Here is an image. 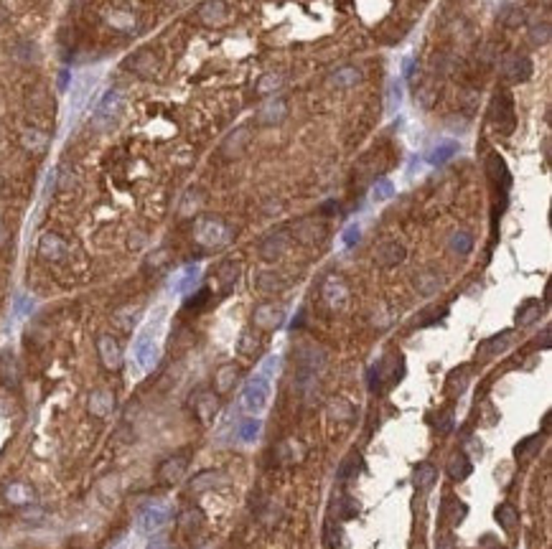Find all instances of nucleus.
<instances>
[{
    "instance_id": "obj_1",
    "label": "nucleus",
    "mask_w": 552,
    "mask_h": 549,
    "mask_svg": "<svg viewBox=\"0 0 552 549\" xmlns=\"http://www.w3.org/2000/svg\"><path fill=\"white\" fill-rule=\"evenodd\" d=\"M270 402V379H265V376H252L250 382H247V387H244L242 391V405L247 412H262V409L268 407Z\"/></svg>"
},
{
    "instance_id": "obj_2",
    "label": "nucleus",
    "mask_w": 552,
    "mask_h": 549,
    "mask_svg": "<svg viewBox=\"0 0 552 549\" xmlns=\"http://www.w3.org/2000/svg\"><path fill=\"white\" fill-rule=\"evenodd\" d=\"M493 125L502 135H509L517 125L514 120V100H511L509 92H496V100H493Z\"/></svg>"
},
{
    "instance_id": "obj_3",
    "label": "nucleus",
    "mask_w": 552,
    "mask_h": 549,
    "mask_svg": "<svg viewBox=\"0 0 552 549\" xmlns=\"http://www.w3.org/2000/svg\"><path fill=\"white\" fill-rule=\"evenodd\" d=\"M229 239V232L226 226L219 222V219H199L196 222V241L204 244V247H219Z\"/></svg>"
},
{
    "instance_id": "obj_4",
    "label": "nucleus",
    "mask_w": 552,
    "mask_h": 549,
    "mask_svg": "<svg viewBox=\"0 0 552 549\" xmlns=\"http://www.w3.org/2000/svg\"><path fill=\"white\" fill-rule=\"evenodd\" d=\"M97 351H100V358L105 369H120L123 364V351H120V343L109 336V333H102L100 338H97Z\"/></svg>"
},
{
    "instance_id": "obj_5",
    "label": "nucleus",
    "mask_w": 552,
    "mask_h": 549,
    "mask_svg": "<svg viewBox=\"0 0 552 549\" xmlns=\"http://www.w3.org/2000/svg\"><path fill=\"white\" fill-rule=\"evenodd\" d=\"M120 109H123V94L120 92H109L107 97L100 102V107L94 112V125H109L112 120H118Z\"/></svg>"
},
{
    "instance_id": "obj_6",
    "label": "nucleus",
    "mask_w": 552,
    "mask_h": 549,
    "mask_svg": "<svg viewBox=\"0 0 552 549\" xmlns=\"http://www.w3.org/2000/svg\"><path fill=\"white\" fill-rule=\"evenodd\" d=\"M156 358H158V343L151 333H142L135 343V361L140 364V369H151L156 364Z\"/></svg>"
},
{
    "instance_id": "obj_7",
    "label": "nucleus",
    "mask_w": 552,
    "mask_h": 549,
    "mask_svg": "<svg viewBox=\"0 0 552 549\" xmlns=\"http://www.w3.org/2000/svg\"><path fill=\"white\" fill-rule=\"evenodd\" d=\"M285 115H288L285 102L280 97H268V100L262 102V107L257 109V122L259 125H275Z\"/></svg>"
},
{
    "instance_id": "obj_8",
    "label": "nucleus",
    "mask_w": 552,
    "mask_h": 549,
    "mask_svg": "<svg viewBox=\"0 0 552 549\" xmlns=\"http://www.w3.org/2000/svg\"><path fill=\"white\" fill-rule=\"evenodd\" d=\"M285 321V313L280 305H273V303H265V305H259V308H255V325L257 328H265V331H270V328H277V325Z\"/></svg>"
},
{
    "instance_id": "obj_9",
    "label": "nucleus",
    "mask_w": 552,
    "mask_h": 549,
    "mask_svg": "<svg viewBox=\"0 0 552 549\" xmlns=\"http://www.w3.org/2000/svg\"><path fill=\"white\" fill-rule=\"evenodd\" d=\"M186 466H189V458L186 455H173V458H168V460H163L158 468L160 483H168V486H171V483L181 481Z\"/></svg>"
},
{
    "instance_id": "obj_10",
    "label": "nucleus",
    "mask_w": 552,
    "mask_h": 549,
    "mask_svg": "<svg viewBox=\"0 0 552 549\" xmlns=\"http://www.w3.org/2000/svg\"><path fill=\"white\" fill-rule=\"evenodd\" d=\"M39 252H41V257L59 262L67 257V241L61 239L59 234H43L39 241Z\"/></svg>"
},
{
    "instance_id": "obj_11",
    "label": "nucleus",
    "mask_w": 552,
    "mask_h": 549,
    "mask_svg": "<svg viewBox=\"0 0 552 549\" xmlns=\"http://www.w3.org/2000/svg\"><path fill=\"white\" fill-rule=\"evenodd\" d=\"M349 298V288L343 283L341 277H328L323 283V300H326L331 308H341L343 303Z\"/></svg>"
},
{
    "instance_id": "obj_12",
    "label": "nucleus",
    "mask_w": 552,
    "mask_h": 549,
    "mask_svg": "<svg viewBox=\"0 0 552 549\" xmlns=\"http://www.w3.org/2000/svg\"><path fill=\"white\" fill-rule=\"evenodd\" d=\"M504 74L514 82H527L532 76V61L527 56H509L504 61Z\"/></svg>"
},
{
    "instance_id": "obj_13",
    "label": "nucleus",
    "mask_w": 552,
    "mask_h": 549,
    "mask_svg": "<svg viewBox=\"0 0 552 549\" xmlns=\"http://www.w3.org/2000/svg\"><path fill=\"white\" fill-rule=\"evenodd\" d=\"M166 521H168V511H166V508H160V506L145 508V511L140 514V529L145 534L160 532V529L166 526Z\"/></svg>"
},
{
    "instance_id": "obj_14",
    "label": "nucleus",
    "mask_w": 552,
    "mask_h": 549,
    "mask_svg": "<svg viewBox=\"0 0 552 549\" xmlns=\"http://www.w3.org/2000/svg\"><path fill=\"white\" fill-rule=\"evenodd\" d=\"M115 407V394L109 389H94L89 394V412L94 417H107Z\"/></svg>"
},
{
    "instance_id": "obj_15",
    "label": "nucleus",
    "mask_w": 552,
    "mask_h": 549,
    "mask_svg": "<svg viewBox=\"0 0 552 549\" xmlns=\"http://www.w3.org/2000/svg\"><path fill=\"white\" fill-rule=\"evenodd\" d=\"M405 255H407V252H405L402 244H397V241H387V244H382V247L374 252V259L382 267H392V265H400L402 259H405Z\"/></svg>"
},
{
    "instance_id": "obj_16",
    "label": "nucleus",
    "mask_w": 552,
    "mask_h": 549,
    "mask_svg": "<svg viewBox=\"0 0 552 549\" xmlns=\"http://www.w3.org/2000/svg\"><path fill=\"white\" fill-rule=\"evenodd\" d=\"M486 171H489V175H491L493 183H502L504 189H509L511 175H509V171H507V163H504L502 155L491 153V155H489V160H486Z\"/></svg>"
},
{
    "instance_id": "obj_17",
    "label": "nucleus",
    "mask_w": 552,
    "mask_h": 549,
    "mask_svg": "<svg viewBox=\"0 0 552 549\" xmlns=\"http://www.w3.org/2000/svg\"><path fill=\"white\" fill-rule=\"evenodd\" d=\"M199 16L204 23L209 25H217L222 23L226 18V8H224V0H206L204 6L199 8Z\"/></svg>"
},
{
    "instance_id": "obj_18",
    "label": "nucleus",
    "mask_w": 552,
    "mask_h": 549,
    "mask_svg": "<svg viewBox=\"0 0 552 549\" xmlns=\"http://www.w3.org/2000/svg\"><path fill=\"white\" fill-rule=\"evenodd\" d=\"M285 247H288V237H285V234L268 237V239L262 241V247H259V257L268 259V262H273V259H277L280 255H283Z\"/></svg>"
},
{
    "instance_id": "obj_19",
    "label": "nucleus",
    "mask_w": 552,
    "mask_h": 549,
    "mask_svg": "<svg viewBox=\"0 0 552 549\" xmlns=\"http://www.w3.org/2000/svg\"><path fill=\"white\" fill-rule=\"evenodd\" d=\"M458 150H460V145L456 140H445V142H440L435 150L427 153V163H430V166H443V163H448Z\"/></svg>"
},
{
    "instance_id": "obj_20",
    "label": "nucleus",
    "mask_w": 552,
    "mask_h": 549,
    "mask_svg": "<svg viewBox=\"0 0 552 549\" xmlns=\"http://www.w3.org/2000/svg\"><path fill=\"white\" fill-rule=\"evenodd\" d=\"M6 499L16 506H23V504H31L34 501V488L28 483H10L6 488Z\"/></svg>"
},
{
    "instance_id": "obj_21",
    "label": "nucleus",
    "mask_w": 552,
    "mask_h": 549,
    "mask_svg": "<svg viewBox=\"0 0 552 549\" xmlns=\"http://www.w3.org/2000/svg\"><path fill=\"white\" fill-rule=\"evenodd\" d=\"M255 285H257V290H262V292H275V290H283L285 280H283V274L273 272V270H265V272H257Z\"/></svg>"
},
{
    "instance_id": "obj_22",
    "label": "nucleus",
    "mask_w": 552,
    "mask_h": 549,
    "mask_svg": "<svg viewBox=\"0 0 552 549\" xmlns=\"http://www.w3.org/2000/svg\"><path fill=\"white\" fill-rule=\"evenodd\" d=\"M471 473V460L466 453H456V455L448 460V475H451L453 481H463V478H469Z\"/></svg>"
},
{
    "instance_id": "obj_23",
    "label": "nucleus",
    "mask_w": 552,
    "mask_h": 549,
    "mask_svg": "<svg viewBox=\"0 0 552 549\" xmlns=\"http://www.w3.org/2000/svg\"><path fill=\"white\" fill-rule=\"evenodd\" d=\"M359 76H361V72L357 67H341L331 74L328 82L334 84V87H354V84L359 82Z\"/></svg>"
},
{
    "instance_id": "obj_24",
    "label": "nucleus",
    "mask_w": 552,
    "mask_h": 549,
    "mask_svg": "<svg viewBox=\"0 0 552 549\" xmlns=\"http://www.w3.org/2000/svg\"><path fill=\"white\" fill-rule=\"evenodd\" d=\"M235 379H237V366L224 364L217 372V376H214V387H217V391L224 394V391H229L232 387H235Z\"/></svg>"
},
{
    "instance_id": "obj_25",
    "label": "nucleus",
    "mask_w": 552,
    "mask_h": 549,
    "mask_svg": "<svg viewBox=\"0 0 552 549\" xmlns=\"http://www.w3.org/2000/svg\"><path fill=\"white\" fill-rule=\"evenodd\" d=\"M496 521H499L502 529L511 532V529H517V524H519V511L511 506V504H502V506L496 508Z\"/></svg>"
},
{
    "instance_id": "obj_26",
    "label": "nucleus",
    "mask_w": 552,
    "mask_h": 549,
    "mask_svg": "<svg viewBox=\"0 0 552 549\" xmlns=\"http://www.w3.org/2000/svg\"><path fill=\"white\" fill-rule=\"evenodd\" d=\"M542 448V435H532L527 440H522L517 445V460L519 463H527L529 458L537 455V450Z\"/></svg>"
},
{
    "instance_id": "obj_27",
    "label": "nucleus",
    "mask_w": 552,
    "mask_h": 549,
    "mask_svg": "<svg viewBox=\"0 0 552 549\" xmlns=\"http://www.w3.org/2000/svg\"><path fill=\"white\" fill-rule=\"evenodd\" d=\"M435 475H438V471H435L433 463H420L415 468V486H418L420 491H427L435 483Z\"/></svg>"
},
{
    "instance_id": "obj_28",
    "label": "nucleus",
    "mask_w": 552,
    "mask_h": 549,
    "mask_svg": "<svg viewBox=\"0 0 552 549\" xmlns=\"http://www.w3.org/2000/svg\"><path fill=\"white\" fill-rule=\"evenodd\" d=\"M328 415L334 417L336 422H352L354 407L346 400H331L328 402Z\"/></svg>"
},
{
    "instance_id": "obj_29",
    "label": "nucleus",
    "mask_w": 552,
    "mask_h": 549,
    "mask_svg": "<svg viewBox=\"0 0 552 549\" xmlns=\"http://www.w3.org/2000/svg\"><path fill=\"white\" fill-rule=\"evenodd\" d=\"M280 458H283L285 463H298L303 458V445L298 440H285L280 445Z\"/></svg>"
},
{
    "instance_id": "obj_30",
    "label": "nucleus",
    "mask_w": 552,
    "mask_h": 549,
    "mask_svg": "<svg viewBox=\"0 0 552 549\" xmlns=\"http://www.w3.org/2000/svg\"><path fill=\"white\" fill-rule=\"evenodd\" d=\"M471 247H474V237L469 232H456L451 237V250L456 255H469Z\"/></svg>"
},
{
    "instance_id": "obj_31",
    "label": "nucleus",
    "mask_w": 552,
    "mask_h": 549,
    "mask_svg": "<svg viewBox=\"0 0 552 549\" xmlns=\"http://www.w3.org/2000/svg\"><path fill=\"white\" fill-rule=\"evenodd\" d=\"M196 412H199V417L204 422H209L211 417L217 415V400H214V394H201Z\"/></svg>"
},
{
    "instance_id": "obj_32",
    "label": "nucleus",
    "mask_w": 552,
    "mask_h": 549,
    "mask_svg": "<svg viewBox=\"0 0 552 549\" xmlns=\"http://www.w3.org/2000/svg\"><path fill=\"white\" fill-rule=\"evenodd\" d=\"M394 196V183L387 181V178H382V181L374 183V189H372V199L376 201V204H382V201H390Z\"/></svg>"
},
{
    "instance_id": "obj_33",
    "label": "nucleus",
    "mask_w": 552,
    "mask_h": 549,
    "mask_svg": "<svg viewBox=\"0 0 552 549\" xmlns=\"http://www.w3.org/2000/svg\"><path fill=\"white\" fill-rule=\"evenodd\" d=\"M259 430H262L259 420H244V422L240 424V440H242V442H255L259 438Z\"/></svg>"
},
{
    "instance_id": "obj_34",
    "label": "nucleus",
    "mask_w": 552,
    "mask_h": 549,
    "mask_svg": "<svg viewBox=\"0 0 552 549\" xmlns=\"http://www.w3.org/2000/svg\"><path fill=\"white\" fill-rule=\"evenodd\" d=\"M466 384H469V372L460 369V372H453L451 374V379H448V389H451V394H463Z\"/></svg>"
},
{
    "instance_id": "obj_35",
    "label": "nucleus",
    "mask_w": 552,
    "mask_h": 549,
    "mask_svg": "<svg viewBox=\"0 0 552 549\" xmlns=\"http://www.w3.org/2000/svg\"><path fill=\"white\" fill-rule=\"evenodd\" d=\"M283 84V79L277 74H265L262 79H259V84H257V92L259 94H275V89Z\"/></svg>"
},
{
    "instance_id": "obj_36",
    "label": "nucleus",
    "mask_w": 552,
    "mask_h": 549,
    "mask_svg": "<svg viewBox=\"0 0 552 549\" xmlns=\"http://www.w3.org/2000/svg\"><path fill=\"white\" fill-rule=\"evenodd\" d=\"M438 285H440V280H438V274H420L418 277V288L423 295H430V292L438 290Z\"/></svg>"
},
{
    "instance_id": "obj_37",
    "label": "nucleus",
    "mask_w": 552,
    "mask_h": 549,
    "mask_svg": "<svg viewBox=\"0 0 552 549\" xmlns=\"http://www.w3.org/2000/svg\"><path fill=\"white\" fill-rule=\"evenodd\" d=\"M540 313H542V305H540V303H527V308L517 316L519 325H529L537 316H540Z\"/></svg>"
},
{
    "instance_id": "obj_38",
    "label": "nucleus",
    "mask_w": 552,
    "mask_h": 549,
    "mask_svg": "<svg viewBox=\"0 0 552 549\" xmlns=\"http://www.w3.org/2000/svg\"><path fill=\"white\" fill-rule=\"evenodd\" d=\"M511 341V333H502V336H496V338H491V341L486 343V354H502L507 346H509Z\"/></svg>"
},
{
    "instance_id": "obj_39",
    "label": "nucleus",
    "mask_w": 552,
    "mask_h": 549,
    "mask_svg": "<svg viewBox=\"0 0 552 549\" xmlns=\"http://www.w3.org/2000/svg\"><path fill=\"white\" fill-rule=\"evenodd\" d=\"M23 142H25V148H31V150H43V145H46V135L43 133H39V130H28L25 133V138H23Z\"/></svg>"
},
{
    "instance_id": "obj_40",
    "label": "nucleus",
    "mask_w": 552,
    "mask_h": 549,
    "mask_svg": "<svg viewBox=\"0 0 552 549\" xmlns=\"http://www.w3.org/2000/svg\"><path fill=\"white\" fill-rule=\"evenodd\" d=\"M387 97H390V105H387V109H390V112H394V109L402 105V82H397V79H394V82H390V94H387Z\"/></svg>"
},
{
    "instance_id": "obj_41",
    "label": "nucleus",
    "mask_w": 552,
    "mask_h": 549,
    "mask_svg": "<svg viewBox=\"0 0 552 549\" xmlns=\"http://www.w3.org/2000/svg\"><path fill=\"white\" fill-rule=\"evenodd\" d=\"M196 277H199V267H189L178 280V290H189L191 285H196Z\"/></svg>"
},
{
    "instance_id": "obj_42",
    "label": "nucleus",
    "mask_w": 552,
    "mask_h": 549,
    "mask_svg": "<svg viewBox=\"0 0 552 549\" xmlns=\"http://www.w3.org/2000/svg\"><path fill=\"white\" fill-rule=\"evenodd\" d=\"M277 366H280V358H277V356H268L265 361H262V366H259V376L270 379V376L277 372Z\"/></svg>"
},
{
    "instance_id": "obj_43",
    "label": "nucleus",
    "mask_w": 552,
    "mask_h": 549,
    "mask_svg": "<svg viewBox=\"0 0 552 549\" xmlns=\"http://www.w3.org/2000/svg\"><path fill=\"white\" fill-rule=\"evenodd\" d=\"M359 237H361V232H359V226L357 224H352L346 232L341 234V241H343V247H352V244H357L359 241Z\"/></svg>"
},
{
    "instance_id": "obj_44",
    "label": "nucleus",
    "mask_w": 552,
    "mask_h": 549,
    "mask_svg": "<svg viewBox=\"0 0 552 549\" xmlns=\"http://www.w3.org/2000/svg\"><path fill=\"white\" fill-rule=\"evenodd\" d=\"M255 346H257V338H252V333L247 331L242 336V343H240V351H242V354H252V349H255Z\"/></svg>"
},
{
    "instance_id": "obj_45",
    "label": "nucleus",
    "mask_w": 552,
    "mask_h": 549,
    "mask_svg": "<svg viewBox=\"0 0 552 549\" xmlns=\"http://www.w3.org/2000/svg\"><path fill=\"white\" fill-rule=\"evenodd\" d=\"M199 521H201V516L193 514V511H186V514L181 516V526H184V529H189L191 524H199Z\"/></svg>"
},
{
    "instance_id": "obj_46",
    "label": "nucleus",
    "mask_w": 552,
    "mask_h": 549,
    "mask_svg": "<svg viewBox=\"0 0 552 549\" xmlns=\"http://www.w3.org/2000/svg\"><path fill=\"white\" fill-rule=\"evenodd\" d=\"M535 43H544L547 41V25H542V28H535Z\"/></svg>"
},
{
    "instance_id": "obj_47",
    "label": "nucleus",
    "mask_w": 552,
    "mask_h": 549,
    "mask_svg": "<svg viewBox=\"0 0 552 549\" xmlns=\"http://www.w3.org/2000/svg\"><path fill=\"white\" fill-rule=\"evenodd\" d=\"M412 74H415V61H412V58H405V72H402V76L410 79Z\"/></svg>"
},
{
    "instance_id": "obj_48",
    "label": "nucleus",
    "mask_w": 552,
    "mask_h": 549,
    "mask_svg": "<svg viewBox=\"0 0 552 549\" xmlns=\"http://www.w3.org/2000/svg\"><path fill=\"white\" fill-rule=\"evenodd\" d=\"M148 549H171V547H168V541H163V539H153L151 544H148Z\"/></svg>"
},
{
    "instance_id": "obj_49",
    "label": "nucleus",
    "mask_w": 552,
    "mask_h": 549,
    "mask_svg": "<svg viewBox=\"0 0 552 549\" xmlns=\"http://www.w3.org/2000/svg\"><path fill=\"white\" fill-rule=\"evenodd\" d=\"M438 549H453V537H443L440 544H438Z\"/></svg>"
}]
</instances>
